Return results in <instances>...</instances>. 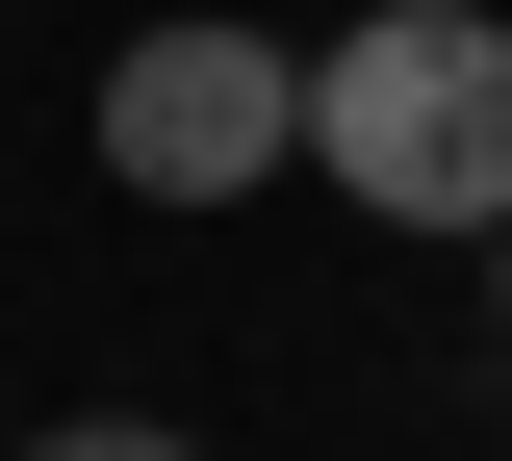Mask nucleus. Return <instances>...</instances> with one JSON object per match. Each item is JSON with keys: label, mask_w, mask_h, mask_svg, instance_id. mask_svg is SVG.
Instances as JSON below:
<instances>
[{"label": "nucleus", "mask_w": 512, "mask_h": 461, "mask_svg": "<svg viewBox=\"0 0 512 461\" xmlns=\"http://www.w3.org/2000/svg\"><path fill=\"white\" fill-rule=\"evenodd\" d=\"M26 461H205V436H180V410H52Z\"/></svg>", "instance_id": "3"}, {"label": "nucleus", "mask_w": 512, "mask_h": 461, "mask_svg": "<svg viewBox=\"0 0 512 461\" xmlns=\"http://www.w3.org/2000/svg\"><path fill=\"white\" fill-rule=\"evenodd\" d=\"M308 180L359 231H512V0H359L308 52Z\"/></svg>", "instance_id": "1"}, {"label": "nucleus", "mask_w": 512, "mask_h": 461, "mask_svg": "<svg viewBox=\"0 0 512 461\" xmlns=\"http://www.w3.org/2000/svg\"><path fill=\"white\" fill-rule=\"evenodd\" d=\"M103 180H128V205H256V180H308V52L231 26V0L128 26V52H103Z\"/></svg>", "instance_id": "2"}, {"label": "nucleus", "mask_w": 512, "mask_h": 461, "mask_svg": "<svg viewBox=\"0 0 512 461\" xmlns=\"http://www.w3.org/2000/svg\"><path fill=\"white\" fill-rule=\"evenodd\" d=\"M487 282H512V231H487Z\"/></svg>", "instance_id": "4"}]
</instances>
